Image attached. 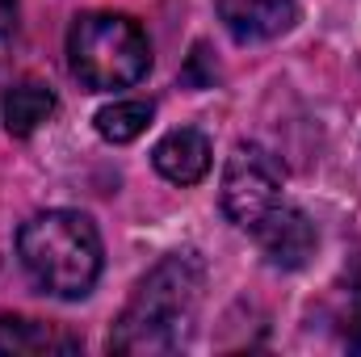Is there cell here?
Segmentation results:
<instances>
[{"instance_id": "obj_11", "label": "cell", "mask_w": 361, "mask_h": 357, "mask_svg": "<svg viewBox=\"0 0 361 357\" xmlns=\"http://www.w3.org/2000/svg\"><path fill=\"white\" fill-rule=\"evenodd\" d=\"M341 337H345L349 349L361 353V290L349 298V307H345V315H341Z\"/></svg>"}, {"instance_id": "obj_5", "label": "cell", "mask_w": 361, "mask_h": 357, "mask_svg": "<svg viewBox=\"0 0 361 357\" xmlns=\"http://www.w3.org/2000/svg\"><path fill=\"white\" fill-rule=\"evenodd\" d=\"M248 236L257 240V248L265 253V261L273 269H302L315 257V244H319L311 214L290 206V202H277Z\"/></svg>"}, {"instance_id": "obj_10", "label": "cell", "mask_w": 361, "mask_h": 357, "mask_svg": "<svg viewBox=\"0 0 361 357\" xmlns=\"http://www.w3.org/2000/svg\"><path fill=\"white\" fill-rule=\"evenodd\" d=\"M152 101H114L97 114V135L105 143H135L152 126Z\"/></svg>"}, {"instance_id": "obj_9", "label": "cell", "mask_w": 361, "mask_h": 357, "mask_svg": "<svg viewBox=\"0 0 361 357\" xmlns=\"http://www.w3.org/2000/svg\"><path fill=\"white\" fill-rule=\"evenodd\" d=\"M51 114H55V92L47 85H38V80L13 85L4 92V101H0V118H4V131L13 139H30Z\"/></svg>"}, {"instance_id": "obj_2", "label": "cell", "mask_w": 361, "mask_h": 357, "mask_svg": "<svg viewBox=\"0 0 361 357\" xmlns=\"http://www.w3.org/2000/svg\"><path fill=\"white\" fill-rule=\"evenodd\" d=\"M17 257L30 282L55 298H85L105 265V244L89 214L80 210H42L21 223Z\"/></svg>"}, {"instance_id": "obj_7", "label": "cell", "mask_w": 361, "mask_h": 357, "mask_svg": "<svg viewBox=\"0 0 361 357\" xmlns=\"http://www.w3.org/2000/svg\"><path fill=\"white\" fill-rule=\"evenodd\" d=\"M210 139L197 131V126H177V131H169L156 147H152V164H156V173L164 181H173V185H197V181L210 173Z\"/></svg>"}, {"instance_id": "obj_4", "label": "cell", "mask_w": 361, "mask_h": 357, "mask_svg": "<svg viewBox=\"0 0 361 357\" xmlns=\"http://www.w3.org/2000/svg\"><path fill=\"white\" fill-rule=\"evenodd\" d=\"M281 185H286V169L277 164L273 152H265L261 143H235V152L223 164V185H219L223 214L240 231H252L281 202Z\"/></svg>"}, {"instance_id": "obj_1", "label": "cell", "mask_w": 361, "mask_h": 357, "mask_svg": "<svg viewBox=\"0 0 361 357\" xmlns=\"http://www.w3.org/2000/svg\"><path fill=\"white\" fill-rule=\"evenodd\" d=\"M206 265L197 253H169L143 273L130 303L109 328V353L118 357H164L189 345L202 307Z\"/></svg>"}, {"instance_id": "obj_3", "label": "cell", "mask_w": 361, "mask_h": 357, "mask_svg": "<svg viewBox=\"0 0 361 357\" xmlns=\"http://www.w3.org/2000/svg\"><path fill=\"white\" fill-rule=\"evenodd\" d=\"M68 68L89 92L130 89L152 68V42L126 13H80L68 30Z\"/></svg>"}, {"instance_id": "obj_12", "label": "cell", "mask_w": 361, "mask_h": 357, "mask_svg": "<svg viewBox=\"0 0 361 357\" xmlns=\"http://www.w3.org/2000/svg\"><path fill=\"white\" fill-rule=\"evenodd\" d=\"M17 30V0H0V42Z\"/></svg>"}, {"instance_id": "obj_6", "label": "cell", "mask_w": 361, "mask_h": 357, "mask_svg": "<svg viewBox=\"0 0 361 357\" xmlns=\"http://www.w3.org/2000/svg\"><path fill=\"white\" fill-rule=\"evenodd\" d=\"M214 8L235 42H269L294 25L298 0H214Z\"/></svg>"}, {"instance_id": "obj_8", "label": "cell", "mask_w": 361, "mask_h": 357, "mask_svg": "<svg viewBox=\"0 0 361 357\" xmlns=\"http://www.w3.org/2000/svg\"><path fill=\"white\" fill-rule=\"evenodd\" d=\"M0 353L4 357L80 353V337L63 332L59 324H42V320H25V315H0Z\"/></svg>"}]
</instances>
